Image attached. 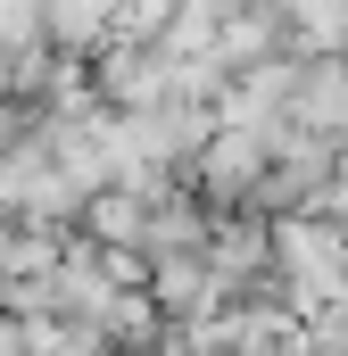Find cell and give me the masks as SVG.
<instances>
[{"label": "cell", "instance_id": "obj_1", "mask_svg": "<svg viewBox=\"0 0 348 356\" xmlns=\"http://www.w3.org/2000/svg\"><path fill=\"white\" fill-rule=\"evenodd\" d=\"M274 249H282V266H290V290L307 298V307H324V298H340L348 290V241L332 224H282L274 232Z\"/></svg>", "mask_w": 348, "mask_h": 356}, {"label": "cell", "instance_id": "obj_2", "mask_svg": "<svg viewBox=\"0 0 348 356\" xmlns=\"http://www.w3.org/2000/svg\"><path fill=\"white\" fill-rule=\"evenodd\" d=\"M216 290H224V282L199 273V257H166V273H158V298H166V307H207Z\"/></svg>", "mask_w": 348, "mask_h": 356}, {"label": "cell", "instance_id": "obj_3", "mask_svg": "<svg viewBox=\"0 0 348 356\" xmlns=\"http://www.w3.org/2000/svg\"><path fill=\"white\" fill-rule=\"evenodd\" d=\"M42 17H50V33H67V42H91V33L116 17V0H42Z\"/></svg>", "mask_w": 348, "mask_h": 356}, {"label": "cell", "instance_id": "obj_4", "mask_svg": "<svg viewBox=\"0 0 348 356\" xmlns=\"http://www.w3.org/2000/svg\"><path fill=\"white\" fill-rule=\"evenodd\" d=\"M0 149H8V116H0Z\"/></svg>", "mask_w": 348, "mask_h": 356}]
</instances>
